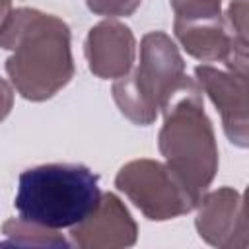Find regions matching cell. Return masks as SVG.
Masks as SVG:
<instances>
[{"mask_svg":"<svg viewBox=\"0 0 249 249\" xmlns=\"http://www.w3.org/2000/svg\"><path fill=\"white\" fill-rule=\"evenodd\" d=\"M0 45L14 51L6 70L27 99H47L72 78L70 33L54 16L29 8L12 12L0 25Z\"/></svg>","mask_w":249,"mask_h":249,"instance_id":"1","label":"cell"},{"mask_svg":"<svg viewBox=\"0 0 249 249\" xmlns=\"http://www.w3.org/2000/svg\"><path fill=\"white\" fill-rule=\"evenodd\" d=\"M99 204V177L80 163H45L21 171L14 200L23 224L47 230L74 228Z\"/></svg>","mask_w":249,"mask_h":249,"instance_id":"2","label":"cell"},{"mask_svg":"<svg viewBox=\"0 0 249 249\" xmlns=\"http://www.w3.org/2000/svg\"><path fill=\"white\" fill-rule=\"evenodd\" d=\"M165 111L160 132V150L169 161L171 173L198 202L200 191L210 183L216 169V146L210 121L202 111L195 84L177 93Z\"/></svg>","mask_w":249,"mask_h":249,"instance_id":"3","label":"cell"},{"mask_svg":"<svg viewBox=\"0 0 249 249\" xmlns=\"http://www.w3.org/2000/svg\"><path fill=\"white\" fill-rule=\"evenodd\" d=\"M193 82L183 74V60L163 33L142 39V58L134 76L119 80L113 88L121 111L138 124H150L158 109H167L173 97Z\"/></svg>","mask_w":249,"mask_h":249,"instance_id":"4","label":"cell"},{"mask_svg":"<svg viewBox=\"0 0 249 249\" xmlns=\"http://www.w3.org/2000/svg\"><path fill=\"white\" fill-rule=\"evenodd\" d=\"M117 187L152 220L189 212L196 204L171 169L158 161L144 160L124 165L117 175Z\"/></svg>","mask_w":249,"mask_h":249,"instance_id":"5","label":"cell"},{"mask_svg":"<svg viewBox=\"0 0 249 249\" xmlns=\"http://www.w3.org/2000/svg\"><path fill=\"white\" fill-rule=\"evenodd\" d=\"M86 54L93 74L101 78L124 76L134 58V37L121 23H99L89 31Z\"/></svg>","mask_w":249,"mask_h":249,"instance_id":"6","label":"cell"},{"mask_svg":"<svg viewBox=\"0 0 249 249\" xmlns=\"http://www.w3.org/2000/svg\"><path fill=\"white\" fill-rule=\"evenodd\" d=\"M177 12V21L196 23L200 19H220V0H171Z\"/></svg>","mask_w":249,"mask_h":249,"instance_id":"7","label":"cell"},{"mask_svg":"<svg viewBox=\"0 0 249 249\" xmlns=\"http://www.w3.org/2000/svg\"><path fill=\"white\" fill-rule=\"evenodd\" d=\"M138 4L140 0H88L89 10L103 16H128Z\"/></svg>","mask_w":249,"mask_h":249,"instance_id":"8","label":"cell"},{"mask_svg":"<svg viewBox=\"0 0 249 249\" xmlns=\"http://www.w3.org/2000/svg\"><path fill=\"white\" fill-rule=\"evenodd\" d=\"M10 109H12V89L0 78V121L10 113Z\"/></svg>","mask_w":249,"mask_h":249,"instance_id":"9","label":"cell"},{"mask_svg":"<svg viewBox=\"0 0 249 249\" xmlns=\"http://www.w3.org/2000/svg\"><path fill=\"white\" fill-rule=\"evenodd\" d=\"M8 10H10V0H0V25L8 18Z\"/></svg>","mask_w":249,"mask_h":249,"instance_id":"10","label":"cell"}]
</instances>
